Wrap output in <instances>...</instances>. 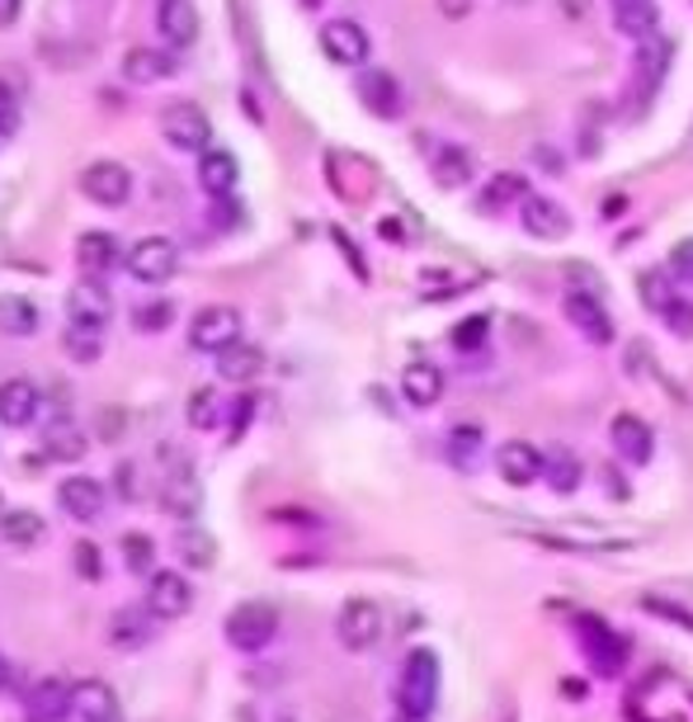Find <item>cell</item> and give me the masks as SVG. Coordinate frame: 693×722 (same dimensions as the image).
I'll return each instance as SVG.
<instances>
[{"instance_id": "cell-1", "label": "cell", "mask_w": 693, "mask_h": 722, "mask_svg": "<svg viewBox=\"0 0 693 722\" xmlns=\"http://www.w3.org/2000/svg\"><path fill=\"white\" fill-rule=\"evenodd\" d=\"M576 647L600 680H618L627 670V652H633L623 633H613V628L594 614H576Z\"/></svg>"}, {"instance_id": "cell-2", "label": "cell", "mask_w": 693, "mask_h": 722, "mask_svg": "<svg viewBox=\"0 0 693 722\" xmlns=\"http://www.w3.org/2000/svg\"><path fill=\"white\" fill-rule=\"evenodd\" d=\"M439 703V656L430 647H416L397 670V713L430 718Z\"/></svg>"}, {"instance_id": "cell-3", "label": "cell", "mask_w": 693, "mask_h": 722, "mask_svg": "<svg viewBox=\"0 0 693 722\" xmlns=\"http://www.w3.org/2000/svg\"><path fill=\"white\" fill-rule=\"evenodd\" d=\"M223 633H227V642H231L236 652L255 656V652H264L279 638V609L264 605V600H246V605H236L231 614H227Z\"/></svg>"}, {"instance_id": "cell-4", "label": "cell", "mask_w": 693, "mask_h": 722, "mask_svg": "<svg viewBox=\"0 0 693 722\" xmlns=\"http://www.w3.org/2000/svg\"><path fill=\"white\" fill-rule=\"evenodd\" d=\"M161 137L175 151H184V156H203L213 147V123H208V114H203L198 104L175 100V104L161 109Z\"/></svg>"}, {"instance_id": "cell-5", "label": "cell", "mask_w": 693, "mask_h": 722, "mask_svg": "<svg viewBox=\"0 0 693 722\" xmlns=\"http://www.w3.org/2000/svg\"><path fill=\"white\" fill-rule=\"evenodd\" d=\"M387 633V614L377 600H350L336 619V638L344 652H373Z\"/></svg>"}, {"instance_id": "cell-6", "label": "cell", "mask_w": 693, "mask_h": 722, "mask_svg": "<svg viewBox=\"0 0 693 722\" xmlns=\"http://www.w3.org/2000/svg\"><path fill=\"white\" fill-rule=\"evenodd\" d=\"M241 340V312L227 307V303H208L194 312V321H189V345L203 354H223L227 345Z\"/></svg>"}, {"instance_id": "cell-7", "label": "cell", "mask_w": 693, "mask_h": 722, "mask_svg": "<svg viewBox=\"0 0 693 722\" xmlns=\"http://www.w3.org/2000/svg\"><path fill=\"white\" fill-rule=\"evenodd\" d=\"M123 270H128L137 284H166V279L180 270V246L170 237H141L137 246H128Z\"/></svg>"}, {"instance_id": "cell-8", "label": "cell", "mask_w": 693, "mask_h": 722, "mask_svg": "<svg viewBox=\"0 0 693 722\" xmlns=\"http://www.w3.org/2000/svg\"><path fill=\"white\" fill-rule=\"evenodd\" d=\"M141 605L151 609L156 623H175L184 619L189 609H194V586L180 576V572H156L147 580V595H141Z\"/></svg>"}, {"instance_id": "cell-9", "label": "cell", "mask_w": 693, "mask_h": 722, "mask_svg": "<svg viewBox=\"0 0 693 722\" xmlns=\"http://www.w3.org/2000/svg\"><path fill=\"white\" fill-rule=\"evenodd\" d=\"M561 312H566V321H571L590 345H613V317H609V307L600 303V293L571 289V293L561 297Z\"/></svg>"}, {"instance_id": "cell-10", "label": "cell", "mask_w": 693, "mask_h": 722, "mask_svg": "<svg viewBox=\"0 0 693 722\" xmlns=\"http://www.w3.org/2000/svg\"><path fill=\"white\" fill-rule=\"evenodd\" d=\"M81 194L90 203H100V208H118V203H128L133 194V176L123 161H90L81 170Z\"/></svg>"}, {"instance_id": "cell-11", "label": "cell", "mask_w": 693, "mask_h": 722, "mask_svg": "<svg viewBox=\"0 0 693 722\" xmlns=\"http://www.w3.org/2000/svg\"><path fill=\"white\" fill-rule=\"evenodd\" d=\"M203 506V486H198V473H194V463L180 459L170 473L161 477V510L170 515V520H194Z\"/></svg>"}, {"instance_id": "cell-12", "label": "cell", "mask_w": 693, "mask_h": 722, "mask_svg": "<svg viewBox=\"0 0 693 722\" xmlns=\"http://www.w3.org/2000/svg\"><path fill=\"white\" fill-rule=\"evenodd\" d=\"M519 227H524L529 237H538V241H561V237H571V213H566L557 199L529 194L524 203H519Z\"/></svg>"}, {"instance_id": "cell-13", "label": "cell", "mask_w": 693, "mask_h": 722, "mask_svg": "<svg viewBox=\"0 0 693 722\" xmlns=\"http://www.w3.org/2000/svg\"><path fill=\"white\" fill-rule=\"evenodd\" d=\"M123 260H128V250H123L114 232H86V237L76 241V264H81L86 279H109Z\"/></svg>"}, {"instance_id": "cell-14", "label": "cell", "mask_w": 693, "mask_h": 722, "mask_svg": "<svg viewBox=\"0 0 693 722\" xmlns=\"http://www.w3.org/2000/svg\"><path fill=\"white\" fill-rule=\"evenodd\" d=\"M321 48L330 61H340V67H364L368 61V34L364 24L354 20H326L321 24Z\"/></svg>"}, {"instance_id": "cell-15", "label": "cell", "mask_w": 693, "mask_h": 722, "mask_svg": "<svg viewBox=\"0 0 693 722\" xmlns=\"http://www.w3.org/2000/svg\"><path fill=\"white\" fill-rule=\"evenodd\" d=\"M609 444H613V453H618L623 463L647 467V463H651V453H656V435H651L647 420H637V416H613V426H609Z\"/></svg>"}, {"instance_id": "cell-16", "label": "cell", "mask_w": 693, "mask_h": 722, "mask_svg": "<svg viewBox=\"0 0 693 722\" xmlns=\"http://www.w3.org/2000/svg\"><path fill=\"white\" fill-rule=\"evenodd\" d=\"M43 411V392L29 383V379H5L0 383V426H10V430H24V426H34Z\"/></svg>"}, {"instance_id": "cell-17", "label": "cell", "mask_w": 693, "mask_h": 722, "mask_svg": "<svg viewBox=\"0 0 693 722\" xmlns=\"http://www.w3.org/2000/svg\"><path fill=\"white\" fill-rule=\"evenodd\" d=\"M57 506L67 510L76 524H94V520H104V486L94 477H67L57 486Z\"/></svg>"}, {"instance_id": "cell-18", "label": "cell", "mask_w": 693, "mask_h": 722, "mask_svg": "<svg viewBox=\"0 0 693 722\" xmlns=\"http://www.w3.org/2000/svg\"><path fill=\"white\" fill-rule=\"evenodd\" d=\"M71 718V685L67 680H38L24 695V722H67Z\"/></svg>"}, {"instance_id": "cell-19", "label": "cell", "mask_w": 693, "mask_h": 722, "mask_svg": "<svg viewBox=\"0 0 693 722\" xmlns=\"http://www.w3.org/2000/svg\"><path fill=\"white\" fill-rule=\"evenodd\" d=\"M496 473L510 486H533L543 477V453L533 449L529 439H505V444L496 449Z\"/></svg>"}, {"instance_id": "cell-20", "label": "cell", "mask_w": 693, "mask_h": 722, "mask_svg": "<svg viewBox=\"0 0 693 722\" xmlns=\"http://www.w3.org/2000/svg\"><path fill=\"white\" fill-rule=\"evenodd\" d=\"M175 53L166 48H151V43H137V48L123 53V76H128L133 86H156V81H170L175 76Z\"/></svg>"}, {"instance_id": "cell-21", "label": "cell", "mask_w": 693, "mask_h": 722, "mask_svg": "<svg viewBox=\"0 0 693 722\" xmlns=\"http://www.w3.org/2000/svg\"><path fill=\"white\" fill-rule=\"evenodd\" d=\"M151 609L147 605H123V609H114L109 614V623H104V642L109 647H118V652H133V647H141V642L151 638Z\"/></svg>"}, {"instance_id": "cell-22", "label": "cell", "mask_w": 693, "mask_h": 722, "mask_svg": "<svg viewBox=\"0 0 693 722\" xmlns=\"http://www.w3.org/2000/svg\"><path fill=\"white\" fill-rule=\"evenodd\" d=\"M359 100H364L368 114H377V119H401V109H406V95H401L397 76L377 71V67H368L364 76H359Z\"/></svg>"}, {"instance_id": "cell-23", "label": "cell", "mask_w": 693, "mask_h": 722, "mask_svg": "<svg viewBox=\"0 0 693 722\" xmlns=\"http://www.w3.org/2000/svg\"><path fill=\"white\" fill-rule=\"evenodd\" d=\"M71 722H118V699L104 680L71 685Z\"/></svg>"}, {"instance_id": "cell-24", "label": "cell", "mask_w": 693, "mask_h": 722, "mask_svg": "<svg viewBox=\"0 0 693 722\" xmlns=\"http://www.w3.org/2000/svg\"><path fill=\"white\" fill-rule=\"evenodd\" d=\"M198 184L208 199H231L236 184H241V166H236V156L223 151V147H208L198 156Z\"/></svg>"}, {"instance_id": "cell-25", "label": "cell", "mask_w": 693, "mask_h": 722, "mask_svg": "<svg viewBox=\"0 0 693 722\" xmlns=\"http://www.w3.org/2000/svg\"><path fill=\"white\" fill-rule=\"evenodd\" d=\"M156 29H161V38L170 43V48H189V43L198 38L194 0H161V5H156Z\"/></svg>"}, {"instance_id": "cell-26", "label": "cell", "mask_w": 693, "mask_h": 722, "mask_svg": "<svg viewBox=\"0 0 693 722\" xmlns=\"http://www.w3.org/2000/svg\"><path fill=\"white\" fill-rule=\"evenodd\" d=\"M67 317H86V321H104L114 317V297H109V279H81L67 297Z\"/></svg>"}, {"instance_id": "cell-27", "label": "cell", "mask_w": 693, "mask_h": 722, "mask_svg": "<svg viewBox=\"0 0 693 722\" xmlns=\"http://www.w3.org/2000/svg\"><path fill=\"white\" fill-rule=\"evenodd\" d=\"M61 350H67L76 364H94V359L104 354V321L67 317V326H61Z\"/></svg>"}, {"instance_id": "cell-28", "label": "cell", "mask_w": 693, "mask_h": 722, "mask_svg": "<svg viewBox=\"0 0 693 722\" xmlns=\"http://www.w3.org/2000/svg\"><path fill=\"white\" fill-rule=\"evenodd\" d=\"M217 359V379L223 383H250V379H260V369H264V350L260 345H227L223 354H213Z\"/></svg>"}, {"instance_id": "cell-29", "label": "cell", "mask_w": 693, "mask_h": 722, "mask_svg": "<svg viewBox=\"0 0 693 722\" xmlns=\"http://www.w3.org/2000/svg\"><path fill=\"white\" fill-rule=\"evenodd\" d=\"M86 449H90V439L76 420H53V426L43 430V453L47 459H57V463H81Z\"/></svg>"}, {"instance_id": "cell-30", "label": "cell", "mask_w": 693, "mask_h": 722, "mask_svg": "<svg viewBox=\"0 0 693 722\" xmlns=\"http://www.w3.org/2000/svg\"><path fill=\"white\" fill-rule=\"evenodd\" d=\"M524 199H529V180L514 176V170H500V176H491V184L481 190L477 213L496 217V213H505V208H514V203H524Z\"/></svg>"}, {"instance_id": "cell-31", "label": "cell", "mask_w": 693, "mask_h": 722, "mask_svg": "<svg viewBox=\"0 0 693 722\" xmlns=\"http://www.w3.org/2000/svg\"><path fill=\"white\" fill-rule=\"evenodd\" d=\"M401 397L411 406H434L444 397V373H439V364H406L401 369Z\"/></svg>"}, {"instance_id": "cell-32", "label": "cell", "mask_w": 693, "mask_h": 722, "mask_svg": "<svg viewBox=\"0 0 693 722\" xmlns=\"http://www.w3.org/2000/svg\"><path fill=\"white\" fill-rule=\"evenodd\" d=\"M656 24H660L656 0H633V5L613 10V29H618L623 38H633V43H651L656 38Z\"/></svg>"}, {"instance_id": "cell-33", "label": "cell", "mask_w": 693, "mask_h": 722, "mask_svg": "<svg viewBox=\"0 0 693 722\" xmlns=\"http://www.w3.org/2000/svg\"><path fill=\"white\" fill-rule=\"evenodd\" d=\"M43 533H47V524L34 510H5L0 515V539H5L10 548H38Z\"/></svg>"}, {"instance_id": "cell-34", "label": "cell", "mask_w": 693, "mask_h": 722, "mask_svg": "<svg viewBox=\"0 0 693 722\" xmlns=\"http://www.w3.org/2000/svg\"><path fill=\"white\" fill-rule=\"evenodd\" d=\"M227 411H231V402L217 387H198L194 397H189V426L194 430H217L227 420Z\"/></svg>"}, {"instance_id": "cell-35", "label": "cell", "mask_w": 693, "mask_h": 722, "mask_svg": "<svg viewBox=\"0 0 693 722\" xmlns=\"http://www.w3.org/2000/svg\"><path fill=\"white\" fill-rule=\"evenodd\" d=\"M175 553H180V562L184 567H194V572H208L213 562H217V543L208 539L203 529H194V524H184L180 533H175Z\"/></svg>"}, {"instance_id": "cell-36", "label": "cell", "mask_w": 693, "mask_h": 722, "mask_svg": "<svg viewBox=\"0 0 693 722\" xmlns=\"http://www.w3.org/2000/svg\"><path fill=\"white\" fill-rule=\"evenodd\" d=\"M430 170H434V180L444 184V190H458V184L472 180V156L463 147H434Z\"/></svg>"}, {"instance_id": "cell-37", "label": "cell", "mask_w": 693, "mask_h": 722, "mask_svg": "<svg viewBox=\"0 0 693 722\" xmlns=\"http://www.w3.org/2000/svg\"><path fill=\"white\" fill-rule=\"evenodd\" d=\"M0 331L5 336H34L38 331V307L29 297H0Z\"/></svg>"}, {"instance_id": "cell-38", "label": "cell", "mask_w": 693, "mask_h": 722, "mask_svg": "<svg viewBox=\"0 0 693 722\" xmlns=\"http://www.w3.org/2000/svg\"><path fill=\"white\" fill-rule=\"evenodd\" d=\"M543 477H547V486H553V492L571 496L576 486H580V459H576V453H566V449L547 453V459H543Z\"/></svg>"}, {"instance_id": "cell-39", "label": "cell", "mask_w": 693, "mask_h": 722, "mask_svg": "<svg viewBox=\"0 0 693 722\" xmlns=\"http://www.w3.org/2000/svg\"><path fill=\"white\" fill-rule=\"evenodd\" d=\"M477 453H481V430L477 426H458L448 435V463L453 467H472L477 463Z\"/></svg>"}, {"instance_id": "cell-40", "label": "cell", "mask_w": 693, "mask_h": 722, "mask_svg": "<svg viewBox=\"0 0 693 722\" xmlns=\"http://www.w3.org/2000/svg\"><path fill=\"white\" fill-rule=\"evenodd\" d=\"M123 562H128V572H151L156 543L147 539V533H128V539H123Z\"/></svg>"}, {"instance_id": "cell-41", "label": "cell", "mask_w": 693, "mask_h": 722, "mask_svg": "<svg viewBox=\"0 0 693 722\" xmlns=\"http://www.w3.org/2000/svg\"><path fill=\"white\" fill-rule=\"evenodd\" d=\"M674 297H680V293H674V289L666 284V274H641V303H647V307L656 312V317L674 303Z\"/></svg>"}, {"instance_id": "cell-42", "label": "cell", "mask_w": 693, "mask_h": 722, "mask_svg": "<svg viewBox=\"0 0 693 722\" xmlns=\"http://www.w3.org/2000/svg\"><path fill=\"white\" fill-rule=\"evenodd\" d=\"M641 609H647V614L670 619L674 628H689V633H693V614H689L684 605H674V600H660V595H641Z\"/></svg>"}, {"instance_id": "cell-43", "label": "cell", "mask_w": 693, "mask_h": 722, "mask_svg": "<svg viewBox=\"0 0 693 722\" xmlns=\"http://www.w3.org/2000/svg\"><path fill=\"white\" fill-rule=\"evenodd\" d=\"M486 336H491V321L467 317V321H458V331H453V345H458V350H481Z\"/></svg>"}, {"instance_id": "cell-44", "label": "cell", "mask_w": 693, "mask_h": 722, "mask_svg": "<svg viewBox=\"0 0 693 722\" xmlns=\"http://www.w3.org/2000/svg\"><path fill=\"white\" fill-rule=\"evenodd\" d=\"M71 562H76V576H81V580H100L104 576V562H100V548H94V543H76Z\"/></svg>"}, {"instance_id": "cell-45", "label": "cell", "mask_w": 693, "mask_h": 722, "mask_svg": "<svg viewBox=\"0 0 693 722\" xmlns=\"http://www.w3.org/2000/svg\"><path fill=\"white\" fill-rule=\"evenodd\" d=\"M660 321H666L674 336H693V303L689 297H674V303L660 312Z\"/></svg>"}, {"instance_id": "cell-46", "label": "cell", "mask_w": 693, "mask_h": 722, "mask_svg": "<svg viewBox=\"0 0 693 722\" xmlns=\"http://www.w3.org/2000/svg\"><path fill=\"white\" fill-rule=\"evenodd\" d=\"M14 128H20V95L0 81V137H14Z\"/></svg>"}, {"instance_id": "cell-47", "label": "cell", "mask_w": 693, "mask_h": 722, "mask_svg": "<svg viewBox=\"0 0 693 722\" xmlns=\"http://www.w3.org/2000/svg\"><path fill=\"white\" fill-rule=\"evenodd\" d=\"M670 274L680 279V284H693V237L670 250Z\"/></svg>"}, {"instance_id": "cell-48", "label": "cell", "mask_w": 693, "mask_h": 722, "mask_svg": "<svg viewBox=\"0 0 693 722\" xmlns=\"http://www.w3.org/2000/svg\"><path fill=\"white\" fill-rule=\"evenodd\" d=\"M255 406H260L255 397H236V402H231V426H227V435H231V439H241V435H246L250 416H255Z\"/></svg>"}, {"instance_id": "cell-49", "label": "cell", "mask_w": 693, "mask_h": 722, "mask_svg": "<svg viewBox=\"0 0 693 722\" xmlns=\"http://www.w3.org/2000/svg\"><path fill=\"white\" fill-rule=\"evenodd\" d=\"M133 321H137V331H161V326L170 321V307H166V303H161V307H137Z\"/></svg>"}, {"instance_id": "cell-50", "label": "cell", "mask_w": 693, "mask_h": 722, "mask_svg": "<svg viewBox=\"0 0 693 722\" xmlns=\"http://www.w3.org/2000/svg\"><path fill=\"white\" fill-rule=\"evenodd\" d=\"M118 496H123V500H137V496H141L137 463H123V467H118Z\"/></svg>"}, {"instance_id": "cell-51", "label": "cell", "mask_w": 693, "mask_h": 722, "mask_svg": "<svg viewBox=\"0 0 693 722\" xmlns=\"http://www.w3.org/2000/svg\"><path fill=\"white\" fill-rule=\"evenodd\" d=\"M336 241H340V250H344V260H350V264H354V274H359V279H368V270H364V260H359V246H354L350 237H344V232H336Z\"/></svg>"}, {"instance_id": "cell-52", "label": "cell", "mask_w": 693, "mask_h": 722, "mask_svg": "<svg viewBox=\"0 0 693 722\" xmlns=\"http://www.w3.org/2000/svg\"><path fill=\"white\" fill-rule=\"evenodd\" d=\"M439 10H444L448 20H463V14L472 10V0H439Z\"/></svg>"}, {"instance_id": "cell-53", "label": "cell", "mask_w": 693, "mask_h": 722, "mask_svg": "<svg viewBox=\"0 0 693 722\" xmlns=\"http://www.w3.org/2000/svg\"><path fill=\"white\" fill-rule=\"evenodd\" d=\"M14 14H20V0H0V29H10Z\"/></svg>"}, {"instance_id": "cell-54", "label": "cell", "mask_w": 693, "mask_h": 722, "mask_svg": "<svg viewBox=\"0 0 693 722\" xmlns=\"http://www.w3.org/2000/svg\"><path fill=\"white\" fill-rule=\"evenodd\" d=\"M10 675H14V666H10V656L0 652V689H10Z\"/></svg>"}, {"instance_id": "cell-55", "label": "cell", "mask_w": 693, "mask_h": 722, "mask_svg": "<svg viewBox=\"0 0 693 722\" xmlns=\"http://www.w3.org/2000/svg\"><path fill=\"white\" fill-rule=\"evenodd\" d=\"M397 722H430V718H411V713H397Z\"/></svg>"}, {"instance_id": "cell-56", "label": "cell", "mask_w": 693, "mask_h": 722, "mask_svg": "<svg viewBox=\"0 0 693 722\" xmlns=\"http://www.w3.org/2000/svg\"><path fill=\"white\" fill-rule=\"evenodd\" d=\"M609 5H613V10H623V5H633V0H609Z\"/></svg>"}, {"instance_id": "cell-57", "label": "cell", "mask_w": 693, "mask_h": 722, "mask_svg": "<svg viewBox=\"0 0 693 722\" xmlns=\"http://www.w3.org/2000/svg\"><path fill=\"white\" fill-rule=\"evenodd\" d=\"M0 515H5V500H0Z\"/></svg>"}, {"instance_id": "cell-58", "label": "cell", "mask_w": 693, "mask_h": 722, "mask_svg": "<svg viewBox=\"0 0 693 722\" xmlns=\"http://www.w3.org/2000/svg\"><path fill=\"white\" fill-rule=\"evenodd\" d=\"M307 5H317V0H307Z\"/></svg>"}]
</instances>
